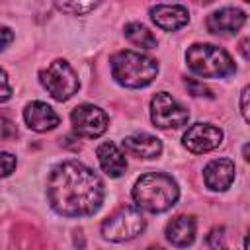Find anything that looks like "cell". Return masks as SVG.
<instances>
[{"mask_svg":"<svg viewBox=\"0 0 250 250\" xmlns=\"http://www.w3.org/2000/svg\"><path fill=\"white\" fill-rule=\"evenodd\" d=\"M146 227L145 217L135 207H119L102 223V234L111 242H125L139 236Z\"/></svg>","mask_w":250,"mask_h":250,"instance_id":"5","label":"cell"},{"mask_svg":"<svg viewBox=\"0 0 250 250\" xmlns=\"http://www.w3.org/2000/svg\"><path fill=\"white\" fill-rule=\"evenodd\" d=\"M248 92H250V88L246 86L242 90V96H240V111H242V115H244L246 121H248Z\"/></svg>","mask_w":250,"mask_h":250,"instance_id":"25","label":"cell"},{"mask_svg":"<svg viewBox=\"0 0 250 250\" xmlns=\"http://www.w3.org/2000/svg\"><path fill=\"white\" fill-rule=\"evenodd\" d=\"M57 8L74 16H86L88 12L98 8V4L96 2H57Z\"/></svg>","mask_w":250,"mask_h":250,"instance_id":"18","label":"cell"},{"mask_svg":"<svg viewBox=\"0 0 250 250\" xmlns=\"http://www.w3.org/2000/svg\"><path fill=\"white\" fill-rule=\"evenodd\" d=\"M246 45H248V39H244V41L240 43V49H242V55H244V59H248V49H246Z\"/></svg>","mask_w":250,"mask_h":250,"instance_id":"26","label":"cell"},{"mask_svg":"<svg viewBox=\"0 0 250 250\" xmlns=\"http://www.w3.org/2000/svg\"><path fill=\"white\" fill-rule=\"evenodd\" d=\"M158 74V64L154 59L135 53L119 51L111 57V76L117 84L125 88H143L148 86Z\"/></svg>","mask_w":250,"mask_h":250,"instance_id":"3","label":"cell"},{"mask_svg":"<svg viewBox=\"0 0 250 250\" xmlns=\"http://www.w3.org/2000/svg\"><path fill=\"white\" fill-rule=\"evenodd\" d=\"M125 37L141 49H154L156 47V37L152 35V31H148V27H145L143 23H137V21L125 25Z\"/></svg>","mask_w":250,"mask_h":250,"instance_id":"17","label":"cell"},{"mask_svg":"<svg viewBox=\"0 0 250 250\" xmlns=\"http://www.w3.org/2000/svg\"><path fill=\"white\" fill-rule=\"evenodd\" d=\"M150 18L164 31H176L189 20L188 10L180 4H156L150 8Z\"/></svg>","mask_w":250,"mask_h":250,"instance_id":"13","label":"cell"},{"mask_svg":"<svg viewBox=\"0 0 250 250\" xmlns=\"http://www.w3.org/2000/svg\"><path fill=\"white\" fill-rule=\"evenodd\" d=\"M180 197L178 184L168 174H145L133 188V199L137 207L148 213L168 211Z\"/></svg>","mask_w":250,"mask_h":250,"instance_id":"2","label":"cell"},{"mask_svg":"<svg viewBox=\"0 0 250 250\" xmlns=\"http://www.w3.org/2000/svg\"><path fill=\"white\" fill-rule=\"evenodd\" d=\"M188 66L203 78H225L236 72V64L230 59V55L209 43H195L186 53Z\"/></svg>","mask_w":250,"mask_h":250,"instance_id":"4","label":"cell"},{"mask_svg":"<svg viewBox=\"0 0 250 250\" xmlns=\"http://www.w3.org/2000/svg\"><path fill=\"white\" fill-rule=\"evenodd\" d=\"M16 137H18V129H16V125H14L12 121L0 117V139L10 141V139H16Z\"/></svg>","mask_w":250,"mask_h":250,"instance_id":"21","label":"cell"},{"mask_svg":"<svg viewBox=\"0 0 250 250\" xmlns=\"http://www.w3.org/2000/svg\"><path fill=\"white\" fill-rule=\"evenodd\" d=\"M12 96V86L8 82V74L0 68V102H6Z\"/></svg>","mask_w":250,"mask_h":250,"instance_id":"23","label":"cell"},{"mask_svg":"<svg viewBox=\"0 0 250 250\" xmlns=\"http://www.w3.org/2000/svg\"><path fill=\"white\" fill-rule=\"evenodd\" d=\"M205 186L213 191H225L234 180V164L229 158L211 160L203 170Z\"/></svg>","mask_w":250,"mask_h":250,"instance_id":"12","label":"cell"},{"mask_svg":"<svg viewBox=\"0 0 250 250\" xmlns=\"http://www.w3.org/2000/svg\"><path fill=\"white\" fill-rule=\"evenodd\" d=\"M70 119H72V127H74L76 135H80L84 139H96L107 129L105 111L92 104H82V105L74 107Z\"/></svg>","mask_w":250,"mask_h":250,"instance_id":"8","label":"cell"},{"mask_svg":"<svg viewBox=\"0 0 250 250\" xmlns=\"http://www.w3.org/2000/svg\"><path fill=\"white\" fill-rule=\"evenodd\" d=\"M47 199L59 215H94L104 201V184L82 162L66 160L53 168L47 180Z\"/></svg>","mask_w":250,"mask_h":250,"instance_id":"1","label":"cell"},{"mask_svg":"<svg viewBox=\"0 0 250 250\" xmlns=\"http://www.w3.org/2000/svg\"><path fill=\"white\" fill-rule=\"evenodd\" d=\"M223 143V131L211 123H195L184 133V146L193 154H203Z\"/></svg>","mask_w":250,"mask_h":250,"instance_id":"9","label":"cell"},{"mask_svg":"<svg viewBox=\"0 0 250 250\" xmlns=\"http://www.w3.org/2000/svg\"><path fill=\"white\" fill-rule=\"evenodd\" d=\"M150 119L160 129H176L188 123L189 113L170 94L158 92L150 102Z\"/></svg>","mask_w":250,"mask_h":250,"instance_id":"7","label":"cell"},{"mask_svg":"<svg viewBox=\"0 0 250 250\" xmlns=\"http://www.w3.org/2000/svg\"><path fill=\"white\" fill-rule=\"evenodd\" d=\"M98 154V160H100V166L102 170L111 176V178H119L125 174L127 170V160L123 156V152L113 145V143H102L96 150Z\"/></svg>","mask_w":250,"mask_h":250,"instance_id":"16","label":"cell"},{"mask_svg":"<svg viewBox=\"0 0 250 250\" xmlns=\"http://www.w3.org/2000/svg\"><path fill=\"white\" fill-rule=\"evenodd\" d=\"M12 41H14V33H12V29L6 27V25H0V51H4Z\"/></svg>","mask_w":250,"mask_h":250,"instance_id":"24","label":"cell"},{"mask_svg":"<svg viewBox=\"0 0 250 250\" xmlns=\"http://www.w3.org/2000/svg\"><path fill=\"white\" fill-rule=\"evenodd\" d=\"M16 168V156L10 152H0V178L12 174Z\"/></svg>","mask_w":250,"mask_h":250,"instance_id":"20","label":"cell"},{"mask_svg":"<svg viewBox=\"0 0 250 250\" xmlns=\"http://www.w3.org/2000/svg\"><path fill=\"white\" fill-rule=\"evenodd\" d=\"M246 21V14L238 8H223V10H217L213 12L209 18H207V27L211 33H217V35H230V33H236Z\"/></svg>","mask_w":250,"mask_h":250,"instance_id":"10","label":"cell"},{"mask_svg":"<svg viewBox=\"0 0 250 250\" xmlns=\"http://www.w3.org/2000/svg\"><path fill=\"white\" fill-rule=\"evenodd\" d=\"M123 148L137 158H156L162 152V143L148 133H135L123 139Z\"/></svg>","mask_w":250,"mask_h":250,"instance_id":"14","label":"cell"},{"mask_svg":"<svg viewBox=\"0 0 250 250\" xmlns=\"http://www.w3.org/2000/svg\"><path fill=\"white\" fill-rule=\"evenodd\" d=\"M166 238L178 246L186 248L195 240V219L189 215H178L166 225Z\"/></svg>","mask_w":250,"mask_h":250,"instance_id":"15","label":"cell"},{"mask_svg":"<svg viewBox=\"0 0 250 250\" xmlns=\"http://www.w3.org/2000/svg\"><path fill=\"white\" fill-rule=\"evenodd\" d=\"M186 86L189 90L191 96H205V98H213L211 90L207 86H203V82L199 80H193V78H186Z\"/></svg>","mask_w":250,"mask_h":250,"instance_id":"19","label":"cell"},{"mask_svg":"<svg viewBox=\"0 0 250 250\" xmlns=\"http://www.w3.org/2000/svg\"><path fill=\"white\" fill-rule=\"evenodd\" d=\"M23 119H25L27 127L33 129V131H37V133L51 131L61 121L59 115H57V111L51 105L43 104V102H31V104H27L25 109H23Z\"/></svg>","mask_w":250,"mask_h":250,"instance_id":"11","label":"cell"},{"mask_svg":"<svg viewBox=\"0 0 250 250\" xmlns=\"http://www.w3.org/2000/svg\"><path fill=\"white\" fill-rule=\"evenodd\" d=\"M39 80L43 84V88L59 102H64L68 98H72L76 92H78V76L76 72L72 70V66L62 61V59H57L53 61L45 70H41L39 74Z\"/></svg>","mask_w":250,"mask_h":250,"instance_id":"6","label":"cell"},{"mask_svg":"<svg viewBox=\"0 0 250 250\" xmlns=\"http://www.w3.org/2000/svg\"><path fill=\"white\" fill-rule=\"evenodd\" d=\"M207 248H209V250H227L221 230H213V232L207 236Z\"/></svg>","mask_w":250,"mask_h":250,"instance_id":"22","label":"cell"}]
</instances>
